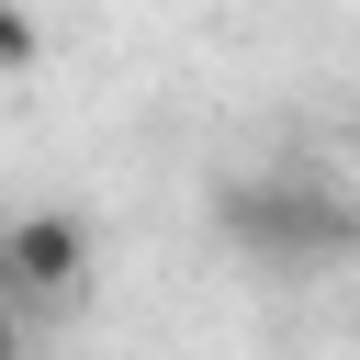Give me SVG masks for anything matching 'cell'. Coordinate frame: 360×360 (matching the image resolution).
I'll return each instance as SVG.
<instances>
[{"label": "cell", "instance_id": "2", "mask_svg": "<svg viewBox=\"0 0 360 360\" xmlns=\"http://www.w3.org/2000/svg\"><path fill=\"white\" fill-rule=\"evenodd\" d=\"M0 292H11V304H68V292H90V214H68V202L11 214V225H0Z\"/></svg>", "mask_w": 360, "mask_h": 360}, {"label": "cell", "instance_id": "4", "mask_svg": "<svg viewBox=\"0 0 360 360\" xmlns=\"http://www.w3.org/2000/svg\"><path fill=\"white\" fill-rule=\"evenodd\" d=\"M338 158H349V180H360V124H349V146H338Z\"/></svg>", "mask_w": 360, "mask_h": 360}, {"label": "cell", "instance_id": "3", "mask_svg": "<svg viewBox=\"0 0 360 360\" xmlns=\"http://www.w3.org/2000/svg\"><path fill=\"white\" fill-rule=\"evenodd\" d=\"M0 79H34V11H0Z\"/></svg>", "mask_w": 360, "mask_h": 360}, {"label": "cell", "instance_id": "1", "mask_svg": "<svg viewBox=\"0 0 360 360\" xmlns=\"http://www.w3.org/2000/svg\"><path fill=\"white\" fill-rule=\"evenodd\" d=\"M214 225H225V248H248L259 270H326V259L360 236V202L326 191V180H225V191H214Z\"/></svg>", "mask_w": 360, "mask_h": 360}]
</instances>
